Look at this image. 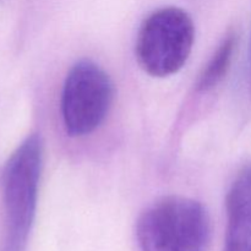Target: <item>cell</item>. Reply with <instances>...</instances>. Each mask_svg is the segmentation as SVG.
I'll return each mask as SVG.
<instances>
[{"instance_id":"6da1fadb","label":"cell","mask_w":251,"mask_h":251,"mask_svg":"<svg viewBox=\"0 0 251 251\" xmlns=\"http://www.w3.org/2000/svg\"><path fill=\"white\" fill-rule=\"evenodd\" d=\"M212 227L202 203L167 196L152 203L136 223L141 251H207Z\"/></svg>"},{"instance_id":"277c9868","label":"cell","mask_w":251,"mask_h":251,"mask_svg":"<svg viewBox=\"0 0 251 251\" xmlns=\"http://www.w3.org/2000/svg\"><path fill=\"white\" fill-rule=\"evenodd\" d=\"M114 87L109 76L97 64L81 60L70 69L61 93V117L70 136L91 134L109 113Z\"/></svg>"},{"instance_id":"3957f363","label":"cell","mask_w":251,"mask_h":251,"mask_svg":"<svg viewBox=\"0 0 251 251\" xmlns=\"http://www.w3.org/2000/svg\"><path fill=\"white\" fill-rule=\"evenodd\" d=\"M195 39V27L188 12L163 7L142 22L136 39L140 66L154 77L178 73L188 60Z\"/></svg>"},{"instance_id":"7a4b0ae2","label":"cell","mask_w":251,"mask_h":251,"mask_svg":"<svg viewBox=\"0 0 251 251\" xmlns=\"http://www.w3.org/2000/svg\"><path fill=\"white\" fill-rule=\"evenodd\" d=\"M43 146L39 135L27 137L5 164L2 198L5 229L1 251H25L36 216Z\"/></svg>"},{"instance_id":"8992f818","label":"cell","mask_w":251,"mask_h":251,"mask_svg":"<svg viewBox=\"0 0 251 251\" xmlns=\"http://www.w3.org/2000/svg\"><path fill=\"white\" fill-rule=\"evenodd\" d=\"M237 43L238 34L235 32H229L226 38H223L212 58L206 64L202 73L199 76L198 83H196V88L199 91L212 90L223 80L232 64L233 55L237 49Z\"/></svg>"},{"instance_id":"5b68a950","label":"cell","mask_w":251,"mask_h":251,"mask_svg":"<svg viewBox=\"0 0 251 251\" xmlns=\"http://www.w3.org/2000/svg\"><path fill=\"white\" fill-rule=\"evenodd\" d=\"M227 232L223 251H251V163L239 172L226 201Z\"/></svg>"}]
</instances>
